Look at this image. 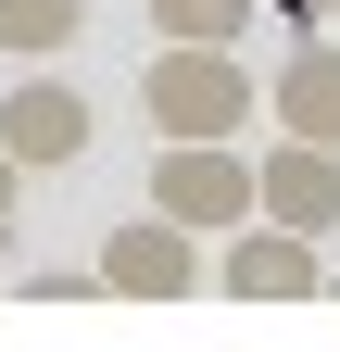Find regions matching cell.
<instances>
[{"label":"cell","instance_id":"obj_1","mask_svg":"<svg viewBox=\"0 0 340 352\" xmlns=\"http://www.w3.org/2000/svg\"><path fill=\"white\" fill-rule=\"evenodd\" d=\"M139 113H151V139H240V126L265 113V88H252L240 51H215V38H164L151 76H139Z\"/></svg>","mask_w":340,"mask_h":352},{"label":"cell","instance_id":"obj_2","mask_svg":"<svg viewBox=\"0 0 340 352\" xmlns=\"http://www.w3.org/2000/svg\"><path fill=\"white\" fill-rule=\"evenodd\" d=\"M151 214H177L189 239H227L252 214V151L240 139H164L151 151Z\"/></svg>","mask_w":340,"mask_h":352},{"label":"cell","instance_id":"obj_3","mask_svg":"<svg viewBox=\"0 0 340 352\" xmlns=\"http://www.w3.org/2000/svg\"><path fill=\"white\" fill-rule=\"evenodd\" d=\"M227 302H315L328 289V239H303V227H265V214H240L227 227V252L202 264Z\"/></svg>","mask_w":340,"mask_h":352},{"label":"cell","instance_id":"obj_4","mask_svg":"<svg viewBox=\"0 0 340 352\" xmlns=\"http://www.w3.org/2000/svg\"><path fill=\"white\" fill-rule=\"evenodd\" d=\"M89 277H101V302H189L202 289V239L177 227V214H126Z\"/></svg>","mask_w":340,"mask_h":352},{"label":"cell","instance_id":"obj_5","mask_svg":"<svg viewBox=\"0 0 340 352\" xmlns=\"http://www.w3.org/2000/svg\"><path fill=\"white\" fill-rule=\"evenodd\" d=\"M89 88H76V76H13V88H0V151H13L25 176H63L76 151H89Z\"/></svg>","mask_w":340,"mask_h":352},{"label":"cell","instance_id":"obj_6","mask_svg":"<svg viewBox=\"0 0 340 352\" xmlns=\"http://www.w3.org/2000/svg\"><path fill=\"white\" fill-rule=\"evenodd\" d=\"M252 214H265V227H303V239H328V227H340V151H315V139L252 151Z\"/></svg>","mask_w":340,"mask_h":352},{"label":"cell","instance_id":"obj_7","mask_svg":"<svg viewBox=\"0 0 340 352\" xmlns=\"http://www.w3.org/2000/svg\"><path fill=\"white\" fill-rule=\"evenodd\" d=\"M265 113H277V139H315V151H340V38H328V25H315L303 51L265 76Z\"/></svg>","mask_w":340,"mask_h":352},{"label":"cell","instance_id":"obj_8","mask_svg":"<svg viewBox=\"0 0 340 352\" xmlns=\"http://www.w3.org/2000/svg\"><path fill=\"white\" fill-rule=\"evenodd\" d=\"M76 38H89V0H0V51L13 63H51Z\"/></svg>","mask_w":340,"mask_h":352},{"label":"cell","instance_id":"obj_9","mask_svg":"<svg viewBox=\"0 0 340 352\" xmlns=\"http://www.w3.org/2000/svg\"><path fill=\"white\" fill-rule=\"evenodd\" d=\"M252 13H265V0H151V38H215V51H240Z\"/></svg>","mask_w":340,"mask_h":352},{"label":"cell","instance_id":"obj_10","mask_svg":"<svg viewBox=\"0 0 340 352\" xmlns=\"http://www.w3.org/2000/svg\"><path fill=\"white\" fill-rule=\"evenodd\" d=\"M13 302H101L89 264H38V277H13Z\"/></svg>","mask_w":340,"mask_h":352},{"label":"cell","instance_id":"obj_11","mask_svg":"<svg viewBox=\"0 0 340 352\" xmlns=\"http://www.w3.org/2000/svg\"><path fill=\"white\" fill-rule=\"evenodd\" d=\"M265 13H277V25H290V38H315V25H328V13H340V0H265Z\"/></svg>","mask_w":340,"mask_h":352},{"label":"cell","instance_id":"obj_12","mask_svg":"<svg viewBox=\"0 0 340 352\" xmlns=\"http://www.w3.org/2000/svg\"><path fill=\"white\" fill-rule=\"evenodd\" d=\"M13 201H25V164L0 151V239H13Z\"/></svg>","mask_w":340,"mask_h":352},{"label":"cell","instance_id":"obj_13","mask_svg":"<svg viewBox=\"0 0 340 352\" xmlns=\"http://www.w3.org/2000/svg\"><path fill=\"white\" fill-rule=\"evenodd\" d=\"M328 289H340V277H328Z\"/></svg>","mask_w":340,"mask_h":352}]
</instances>
